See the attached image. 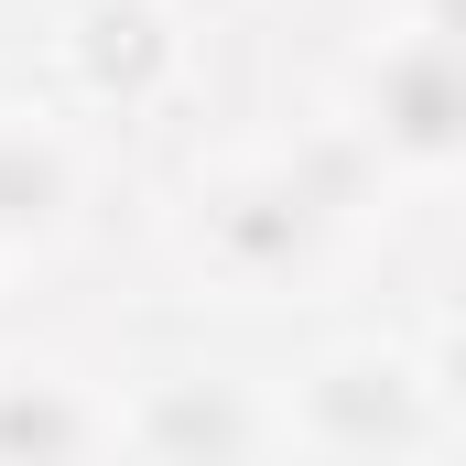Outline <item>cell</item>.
Segmentation results:
<instances>
[{
    "label": "cell",
    "mask_w": 466,
    "mask_h": 466,
    "mask_svg": "<svg viewBox=\"0 0 466 466\" xmlns=\"http://www.w3.org/2000/svg\"><path fill=\"white\" fill-rule=\"evenodd\" d=\"M66 445H76V412L55 401V390H0V466H66Z\"/></svg>",
    "instance_id": "cell-1"
},
{
    "label": "cell",
    "mask_w": 466,
    "mask_h": 466,
    "mask_svg": "<svg viewBox=\"0 0 466 466\" xmlns=\"http://www.w3.org/2000/svg\"><path fill=\"white\" fill-rule=\"evenodd\" d=\"M390 109H401L412 141H466V76L445 87L434 55H401V66H390Z\"/></svg>",
    "instance_id": "cell-2"
}]
</instances>
